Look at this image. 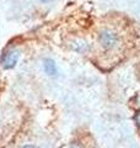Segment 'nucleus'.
Returning <instances> with one entry per match:
<instances>
[{
    "label": "nucleus",
    "mask_w": 140,
    "mask_h": 148,
    "mask_svg": "<svg viewBox=\"0 0 140 148\" xmlns=\"http://www.w3.org/2000/svg\"><path fill=\"white\" fill-rule=\"evenodd\" d=\"M99 45L105 53H116L122 47V38L117 29L103 26L99 32Z\"/></svg>",
    "instance_id": "obj_1"
},
{
    "label": "nucleus",
    "mask_w": 140,
    "mask_h": 148,
    "mask_svg": "<svg viewBox=\"0 0 140 148\" xmlns=\"http://www.w3.org/2000/svg\"><path fill=\"white\" fill-rule=\"evenodd\" d=\"M20 58V52L17 49H11V51H7V52L3 56V59H1V64L5 69H11L16 66V63Z\"/></svg>",
    "instance_id": "obj_2"
},
{
    "label": "nucleus",
    "mask_w": 140,
    "mask_h": 148,
    "mask_svg": "<svg viewBox=\"0 0 140 148\" xmlns=\"http://www.w3.org/2000/svg\"><path fill=\"white\" fill-rule=\"evenodd\" d=\"M43 67H44V72L48 74V75H50V77L57 75V66H55V62L53 59H49V58L44 59Z\"/></svg>",
    "instance_id": "obj_3"
},
{
    "label": "nucleus",
    "mask_w": 140,
    "mask_h": 148,
    "mask_svg": "<svg viewBox=\"0 0 140 148\" xmlns=\"http://www.w3.org/2000/svg\"><path fill=\"white\" fill-rule=\"evenodd\" d=\"M134 120H135V122H137L138 126H140V110L137 111V114H135V116H134Z\"/></svg>",
    "instance_id": "obj_4"
},
{
    "label": "nucleus",
    "mask_w": 140,
    "mask_h": 148,
    "mask_svg": "<svg viewBox=\"0 0 140 148\" xmlns=\"http://www.w3.org/2000/svg\"><path fill=\"white\" fill-rule=\"evenodd\" d=\"M62 148H81V147H80V146H79V145H74V143H73V145L65 146V147H62Z\"/></svg>",
    "instance_id": "obj_5"
},
{
    "label": "nucleus",
    "mask_w": 140,
    "mask_h": 148,
    "mask_svg": "<svg viewBox=\"0 0 140 148\" xmlns=\"http://www.w3.org/2000/svg\"><path fill=\"white\" fill-rule=\"evenodd\" d=\"M25 148H38V147H35V146H26Z\"/></svg>",
    "instance_id": "obj_6"
},
{
    "label": "nucleus",
    "mask_w": 140,
    "mask_h": 148,
    "mask_svg": "<svg viewBox=\"0 0 140 148\" xmlns=\"http://www.w3.org/2000/svg\"><path fill=\"white\" fill-rule=\"evenodd\" d=\"M41 1H43V3H46V1H50V0H41Z\"/></svg>",
    "instance_id": "obj_7"
}]
</instances>
